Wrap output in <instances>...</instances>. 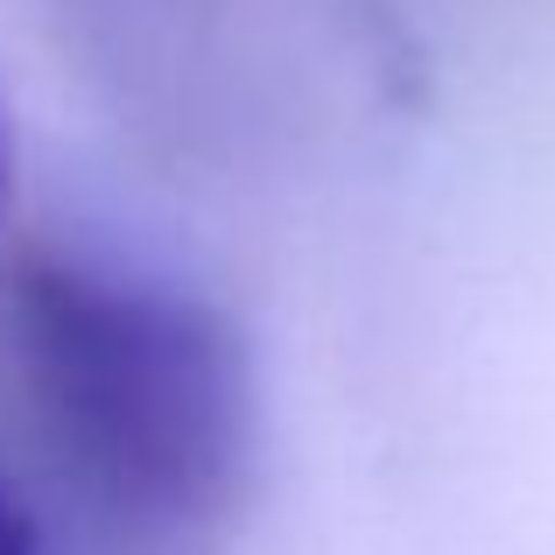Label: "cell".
I'll use <instances>...</instances> for the list:
<instances>
[{
	"instance_id": "cell-1",
	"label": "cell",
	"mask_w": 555,
	"mask_h": 555,
	"mask_svg": "<svg viewBox=\"0 0 555 555\" xmlns=\"http://www.w3.org/2000/svg\"><path fill=\"white\" fill-rule=\"evenodd\" d=\"M0 345L42 443L106 514L190 528L240 492L254 379L225 317L183 288L28 254L0 296Z\"/></svg>"
},
{
	"instance_id": "cell-2",
	"label": "cell",
	"mask_w": 555,
	"mask_h": 555,
	"mask_svg": "<svg viewBox=\"0 0 555 555\" xmlns=\"http://www.w3.org/2000/svg\"><path fill=\"white\" fill-rule=\"evenodd\" d=\"M0 555H42V534H36V520H28L22 492L8 478H0Z\"/></svg>"
},
{
	"instance_id": "cell-3",
	"label": "cell",
	"mask_w": 555,
	"mask_h": 555,
	"mask_svg": "<svg viewBox=\"0 0 555 555\" xmlns=\"http://www.w3.org/2000/svg\"><path fill=\"white\" fill-rule=\"evenodd\" d=\"M0 190H8V113H0Z\"/></svg>"
}]
</instances>
